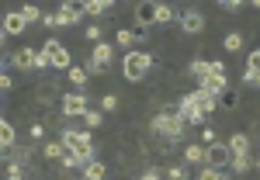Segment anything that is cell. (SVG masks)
Wrapping results in <instances>:
<instances>
[{"instance_id":"cell-1","label":"cell","mask_w":260,"mask_h":180,"mask_svg":"<svg viewBox=\"0 0 260 180\" xmlns=\"http://www.w3.org/2000/svg\"><path fill=\"white\" fill-rule=\"evenodd\" d=\"M62 149L70 153V156H77V160L87 166V163L94 160V135L90 132H80V128H62Z\"/></svg>"},{"instance_id":"cell-2","label":"cell","mask_w":260,"mask_h":180,"mask_svg":"<svg viewBox=\"0 0 260 180\" xmlns=\"http://www.w3.org/2000/svg\"><path fill=\"white\" fill-rule=\"evenodd\" d=\"M156 135H167V139H180L184 135V118H180V104H167L160 115L149 125Z\"/></svg>"},{"instance_id":"cell-3","label":"cell","mask_w":260,"mask_h":180,"mask_svg":"<svg viewBox=\"0 0 260 180\" xmlns=\"http://www.w3.org/2000/svg\"><path fill=\"white\" fill-rule=\"evenodd\" d=\"M149 66H153V56H149V52H128V56L121 59V77L128 83H139V80H146Z\"/></svg>"},{"instance_id":"cell-4","label":"cell","mask_w":260,"mask_h":180,"mask_svg":"<svg viewBox=\"0 0 260 180\" xmlns=\"http://www.w3.org/2000/svg\"><path fill=\"white\" fill-rule=\"evenodd\" d=\"M42 56H45V62H49L52 69H70V66H73V62H70V52H66V45H62L59 39H45Z\"/></svg>"},{"instance_id":"cell-5","label":"cell","mask_w":260,"mask_h":180,"mask_svg":"<svg viewBox=\"0 0 260 180\" xmlns=\"http://www.w3.org/2000/svg\"><path fill=\"white\" fill-rule=\"evenodd\" d=\"M229 163H233V149H229V142H215V146L205 149V166L222 170V166H229Z\"/></svg>"},{"instance_id":"cell-6","label":"cell","mask_w":260,"mask_h":180,"mask_svg":"<svg viewBox=\"0 0 260 180\" xmlns=\"http://www.w3.org/2000/svg\"><path fill=\"white\" fill-rule=\"evenodd\" d=\"M111 56H115V49H111V42H98L94 45V56H90V62H87V73H104V66L111 62Z\"/></svg>"},{"instance_id":"cell-7","label":"cell","mask_w":260,"mask_h":180,"mask_svg":"<svg viewBox=\"0 0 260 180\" xmlns=\"http://www.w3.org/2000/svg\"><path fill=\"white\" fill-rule=\"evenodd\" d=\"M90 107H87V97H83L80 90H73V94H66L62 97V115L66 118H83Z\"/></svg>"},{"instance_id":"cell-8","label":"cell","mask_w":260,"mask_h":180,"mask_svg":"<svg viewBox=\"0 0 260 180\" xmlns=\"http://www.w3.org/2000/svg\"><path fill=\"white\" fill-rule=\"evenodd\" d=\"M180 118L191 121V125H205V115L198 111V90L187 94V97H180Z\"/></svg>"},{"instance_id":"cell-9","label":"cell","mask_w":260,"mask_h":180,"mask_svg":"<svg viewBox=\"0 0 260 180\" xmlns=\"http://www.w3.org/2000/svg\"><path fill=\"white\" fill-rule=\"evenodd\" d=\"M198 90H201V94H208V97H219V94H225V90H229V83H225V77L205 73V77L198 80Z\"/></svg>"},{"instance_id":"cell-10","label":"cell","mask_w":260,"mask_h":180,"mask_svg":"<svg viewBox=\"0 0 260 180\" xmlns=\"http://www.w3.org/2000/svg\"><path fill=\"white\" fill-rule=\"evenodd\" d=\"M14 66L18 69H42V52H35V49H18L14 52Z\"/></svg>"},{"instance_id":"cell-11","label":"cell","mask_w":260,"mask_h":180,"mask_svg":"<svg viewBox=\"0 0 260 180\" xmlns=\"http://www.w3.org/2000/svg\"><path fill=\"white\" fill-rule=\"evenodd\" d=\"M180 28H184L187 35L205 31V14H201V11H184V14H180Z\"/></svg>"},{"instance_id":"cell-12","label":"cell","mask_w":260,"mask_h":180,"mask_svg":"<svg viewBox=\"0 0 260 180\" xmlns=\"http://www.w3.org/2000/svg\"><path fill=\"white\" fill-rule=\"evenodd\" d=\"M80 14H87V4H66L59 14H56V21H59V24H77Z\"/></svg>"},{"instance_id":"cell-13","label":"cell","mask_w":260,"mask_h":180,"mask_svg":"<svg viewBox=\"0 0 260 180\" xmlns=\"http://www.w3.org/2000/svg\"><path fill=\"white\" fill-rule=\"evenodd\" d=\"M156 11H160V4H149V0H142V4H136V18H139V24H142V28L156 21Z\"/></svg>"},{"instance_id":"cell-14","label":"cell","mask_w":260,"mask_h":180,"mask_svg":"<svg viewBox=\"0 0 260 180\" xmlns=\"http://www.w3.org/2000/svg\"><path fill=\"white\" fill-rule=\"evenodd\" d=\"M24 24H28V21H24L21 11L7 14V18H4V35H21V31H24Z\"/></svg>"},{"instance_id":"cell-15","label":"cell","mask_w":260,"mask_h":180,"mask_svg":"<svg viewBox=\"0 0 260 180\" xmlns=\"http://www.w3.org/2000/svg\"><path fill=\"white\" fill-rule=\"evenodd\" d=\"M243 80L253 83V87L260 83V49H257V52H250V62H246V73H243Z\"/></svg>"},{"instance_id":"cell-16","label":"cell","mask_w":260,"mask_h":180,"mask_svg":"<svg viewBox=\"0 0 260 180\" xmlns=\"http://www.w3.org/2000/svg\"><path fill=\"white\" fill-rule=\"evenodd\" d=\"M104 177H108V166H104V163L90 160L87 166H83V180H104Z\"/></svg>"},{"instance_id":"cell-17","label":"cell","mask_w":260,"mask_h":180,"mask_svg":"<svg viewBox=\"0 0 260 180\" xmlns=\"http://www.w3.org/2000/svg\"><path fill=\"white\" fill-rule=\"evenodd\" d=\"M184 160H187V163H198V166H205V146H201V142L187 146V149H184Z\"/></svg>"},{"instance_id":"cell-18","label":"cell","mask_w":260,"mask_h":180,"mask_svg":"<svg viewBox=\"0 0 260 180\" xmlns=\"http://www.w3.org/2000/svg\"><path fill=\"white\" fill-rule=\"evenodd\" d=\"M66 77H70V83H77V87H83V83L90 80L87 66H70V69H66Z\"/></svg>"},{"instance_id":"cell-19","label":"cell","mask_w":260,"mask_h":180,"mask_svg":"<svg viewBox=\"0 0 260 180\" xmlns=\"http://www.w3.org/2000/svg\"><path fill=\"white\" fill-rule=\"evenodd\" d=\"M219 107H225V111H236V107H240V94H236V90H225V94H219Z\"/></svg>"},{"instance_id":"cell-20","label":"cell","mask_w":260,"mask_h":180,"mask_svg":"<svg viewBox=\"0 0 260 180\" xmlns=\"http://www.w3.org/2000/svg\"><path fill=\"white\" fill-rule=\"evenodd\" d=\"M4 153H7V163H21V166H24V163L31 160V153H28L24 146H14V149H4Z\"/></svg>"},{"instance_id":"cell-21","label":"cell","mask_w":260,"mask_h":180,"mask_svg":"<svg viewBox=\"0 0 260 180\" xmlns=\"http://www.w3.org/2000/svg\"><path fill=\"white\" fill-rule=\"evenodd\" d=\"M229 149H233V156L250 153V135H233V139H229Z\"/></svg>"},{"instance_id":"cell-22","label":"cell","mask_w":260,"mask_h":180,"mask_svg":"<svg viewBox=\"0 0 260 180\" xmlns=\"http://www.w3.org/2000/svg\"><path fill=\"white\" fill-rule=\"evenodd\" d=\"M215 107H219V100H215V97H208V94H201V90H198V111H201V115L208 118V115H212Z\"/></svg>"},{"instance_id":"cell-23","label":"cell","mask_w":260,"mask_h":180,"mask_svg":"<svg viewBox=\"0 0 260 180\" xmlns=\"http://www.w3.org/2000/svg\"><path fill=\"white\" fill-rule=\"evenodd\" d=\"M0 142H4V149H14V125L11 121H0Z\"/></svg>"},{"instance_id":"cell-24","label":"cell","mask_w":260,"mask_h":180,"mask_svg":"<svg viewBox=\"0 0 260 180\" xmlns=\"http://www.w3.org/2000/svg\"><path fill=\"white\" fill-rule=\"evenodd\" d=\"M174 21H180V14H174V7L160 4V11H156V24H174Z\"/></svg>"},{"instance_id":"cell-25","label":"cell","mask_w":260,"mask_h":180,"mask_svg":"<svg viewBox=\"0 0 260 180\" xmlns=\"http://www.w3.org/2000/svg\"><path fill=\"white\" fill-rule=\"evenodd\" d=\"M236 173H246L250 166H253V160H250V153H243V156H233V163H229Z\"/></svg>"},{"instance_id":"cell-26","label":"cell","mask_w":260,"mask_h":180,"mask_svg":"<svg viewBox=\"0 0 260 180\" xmlns=\"http://www.w3.org/2000/svg\"><path fill=\"white\" fill-rule=\"evenodd\" d=\"M115 4L111 0H87V14H104V11H111Z\"/></svg>"},{"instance_id":"cell-27","label":"cell","mask_w":260,"mask_h":180,"mask_svg":"<svg viewBox=\"0 0 260 180\" xmlns=\"http://www.w3.org/2000/svg\"><path fill=\"white\" fill-rule=\"evenodd\" d=\"M42 156H45V160H62V142H45Z\"/></svg>"},{"instance_id":"cell-28","label":"cell","mask_w":260,"mask_h":180,"mask_svg":"<svg viewBox=\"0 0 260 180\" xmlns=\"http://www.w3.org/2000/svg\"><path fill=\"white\" fill-rule=\"evenodd\" d=\"M7 180H28L24 166H21V163H7Z\"/></svg>"},{"instance_id":"cell-29","label":"cell","mask_w":260,"mask_h":180,"mask_svg":"<svg viewBox=\"0 0 260 180\" xmlns=\"http://www.w3.org/2000/svg\"><path fill=\"white\" fill-rule=\"evenodd\" d=\"M21 14H24V21H42V18H45L35 4H24V7H21Z\"/></svg>"},{"instance_id":"cell-30","label":"cell","mask_w":260,"mask_h":180,"mask_svg":"<svg viewBox=\"0 0 260 180\" xmlns=\"http://www.w3.org/2000/svg\"><path fill=\"white\" fill-rule=\"evenodd\" d=\"M222 45H225L229 52H240V49H243V39L236 35V31H233V35H225V39H222Z\"/></svg>"},{"instance_id":"cell-31","label":"cell","mask_w":260,"mask_h":180,"mask_svg":"<svg viewBox=\"0 0 260 180\" xmlns=\"http://www.w3.org/2000/svg\"><path fill=\"white\" fill-rule=\"evenodd\" d=\"M187 73H191V77H198V80H201V77L208 73V62H205V59H194L191 66H187Z\"/></svg>"},{"instance_id":"cell-32","label":"cell","mask_w":260,"mask_h":180,"mask_svg":"<svg viewBox=\"0 0 260 180\" xmlns=\"http://www.w3.org/2000/svg\"><path fill=\"white\" fill-rule=\"evenodd\" d=\"M83 125H90V128L104 125V111H87V115H83Z\"/></svg>"},{"instance_id":"cell-33","label":"cell","mask_w":260,"mask_h":180,"mask_svg":"<svg viewBox=\"0 0 260 180\" xmlns=\"http://www.w3.org/2000/svg\"><path fill=\"white\" fill-rule=\"evenodd\" d=\"M115 107H118V97L115 94H104L101 97V111H115Z\"/></svg>"},{"instance_id":"cell-34","label":"cell","mask_w":260,"mask_h":180,"mask_svg":"<svg viewBox=\"0 0 260 180\" xmlns=\"http://www.w3.org/2000/svg\"><path fill=\"white\" fill-rule=\"evenodd\" d=\"M198 180H222V173L215 170V166H201V177Z\"/></svg>"},{"instance_id":"cell-35","label":"cell","mask_w":260,"mask_h":180,"mask_svg":"<svg viewBox=\"0 0 260 180\" xmlns=\"http://www.w3.org/2000/svg\"><path fill=\"white\" fill-rule=\"evenodd\" d=\"M167 180H187V170L184 166H170L167 170Z\"/></svg>"},{"instance_id":"cell-36","label":"cell","mask_w":260,"mask_h":180,"mask_svg":"<svg viewBox=\"0 0 260 180\" xmlns=\"http://www.w3.org/2000/svg\"><path fill=\"white\" fill-rule=\"evenodd\" d=\"M208 73H215V77H225V62H222V59H212V62H208Z\"/></svg>"},{"instance_id":"cell-37","label":"cell","mask_w":260,"mask_h":180,"mask_svg":"<svg viewBox=\"0 0 260 180\" xmlns=\"http://www.w3.org/2000/svg\"><path fill=\"white\" fill-rule=\"evenodd\" d=\"M201 146H205V149L215 146V132H212V128H201Z\"/></svg>"},{"instance_id":"cell-38","label":"cell","mask_w":260,"mask_h":180,"mask_svg":"<svg viewBox=\"0 0 260 180\" xmlns=\"http://www.w3.org/2000/svg\"><path fill=\"white\" fill-rule=\"evenodd\" d=\"M101 35H104V31H101V24H90V28H87V39L94 42V45L101 42Z\"/></svg>"},{"instance_id":"cell-39","label":"cell","mask_w":260,"mask_h":180,"mask_svg":"<svg viewBox=\"0 0 260 180\" xmlns=\"http://www.w3.org/2000/svg\"><path fill=\"white\" fill-rule=\"evenodd\" d=\"M118 42H121V45H132V42H136V31H128V28H121V31H118Z\"/></svg>"},{"instance_id":"cell-40","label":"cell","mask_w":260,"mask_h":180,"mask_svg":"<svg viewBox=\"0 0 260 180\" xmlns=\"http://www.w3.org/2000/svg\"><path fill=\"white\" fill-rule=\"evenodd\" d=\"M59 163H62V170H77V166H83V163L77 160V156H62Z\"/></svg>"},{"instance_id":"cell-41","label":"cell","mask_w":260,"mask_h":180,"mask_svg":"<svg viewBox=\"0 0 260 180\" xmlns=\"http://www.w3.org/2000/svg\"><path fill=\"white\" fill-rule=\"evenodd\" d=\"M219 7H222V11H240V0H222Z\"/></svg>"},{"instance_id":"cell-42","label":"cell","mask_w":260,"mask_h":180,"mask_svg":"<svg viewBox=\"0 0 260 180\" xmlns=\"http://www.w3.org/2000/svg\"><path fill=\"white\" fill-rule=\"evenodd\" d=\"M139 180H163V173H160V170H146Z\"/></svg>"},{"instance_id":"cell-43","label":"cell","mask_w":260,"mask_h":180,"mask_svg":"<svg viewBox=\"0 0 260 180\" xmlns=\"http://www.w3.org/2000/svg\"><path fill=\"white\" fill-rule=\"evenodd\" d=\"M45 135V125H31V139H42Z\"/></svg>"}]
</instances>
